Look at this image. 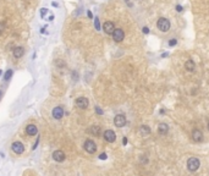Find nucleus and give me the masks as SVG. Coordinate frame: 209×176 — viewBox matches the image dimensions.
Here are the masks:
<instances>
[{"instance_id":"1","label":"nucleus","mask_w":209,"mask_h":176,"mask_svg":"<svg viewBox=\"0 0 209 176\" xmlns=\"http://www.w3.org/2000/svg\"><path fill=\"white\" fill-rule=\"evenodd\" d=\"M157 27L159 28L161 32H167V31L170 29V21L167 18H165V17H161V18L158 20Z\"/></svg>"},{"instance_id":"2","label":"nucleus","mask_w":209,"mask_h":176,"mask_svg":"<svg viewBox=\"0 0 209 176\" xmlns=\"http://www.w3.org/2000/svg\"><path fill=\"white\" fill-rule=\"evenodd\" d=\"M187 168L190 171H196L199 168V160L197 158H190L187 160Z\"/></svg>"},{"instance_id":"3","label":"nucleus","mask_w":209,"mask_h":176,"mask_svg":"<svg viewBox=\"0 0 209 176\" xmlns=\"http://www.w3.org/2000/svg\"><path fill=\"white\" fill-rule=\"evenodd\" d=\"M83 147L86 149V152L89 153V154H93L97 151V146H95V143L92 141V139H87V141L84 142V146Z\"/></svg>"},{"instance_id":"4","label":"nucleus","mask_w":209,"mask_h":176,"mask_svg":"<svg viewBox=\"0 0 209 176\" xmlns=\"http://www.w3.org/2000/svg\"><path fill=\"white\" fill-rule=\"evenodd\" d=\"M114 123H115L116 127H124L126 125V117H125V115H122V114L116 115L115 119H114Z\"/></svg>"},{"instance_id":"5","label":"nucleus","mask_w":209,"mask_h":176,"mask_svg":"<svg viewBox=\"0 0 209 176\" xmlns=\"http://www.w3.org/2000/svg\"><path fill=\"white\" fill-rule=\"evenodd\" d=\"M88 104H89V102H88L87 98H84V97H80L76 99V105L78 108H81V109H87Z\"/></svg>"},{"instance_id":"6","label":"nucleus","mask_w":209,"mask_h":176,"mask_svg":"<svg viewBox=\"0 0 209 176\" xmlns=\"http://www.w3.org/2000/svg\"><path fill=\"white\" fill-rule=\"evenodd\" d=\"M104 139L106 142H109V143H113L115 142V139H116V134L113 130H106L104 132Z\"/></svg>"},{"instance_id":"7","label":"nucleus","mask_w":209,"mask_h":176,"mask_svg":"<svg viewBox=\"0 0 209 176\" xmlns=\"http://www.w3.org/2000/svg\"><path fill=\"white\" fill-rule=\"evenodd\" d=\"M113 38H114L115 42H121V40L125 38V33H124V31H122L121 28H115L114 33H113Z\"/></svg>"},{"instance_id":"8","label":"nucleus","mask_w":209,"mask_h":176,"mask_svg":"<svg viewBox=\"0 0 209 176\" xmlns=\"http://www.w3.org/2000/svg\"><path fill=\"white\" fill-rule=\"evenodd\" d=\"M103 29H104V32H105L106 34H113L114 31H115V26H114L113 22L106 21V22L103 25Z\"/></svg>"},{"instance_id":"9","label":"nucleus","mask_w":209,"mask_h":176,"mask_svg":"<svg viewBox=\"0 0 209 176\" xmlns=\"http://www.w3.org/2000/svg\"><path fill=\"white\" fill-rule=\"evenodd\" d=\"M11 149H12V151L16 153V154H21V153H23V151H25V147H23V144H22L21 142H14V143L11 144Z\"/></svg>"},{"instance_id":"10","label":"nucleus","mask_w":209,"mask_h":176,"mask_svg":"<svg viewBox=\"0 0 209 176\" xmlns=\"http://www.w3.org/2000/svg\"><path fill=\"white\" fill-rule=\"evenodd\" d=\"M63 116H64V109L61 106H55L53 109V117L57 119V120H60Z\"/></svg>"},{"instance_id":"11","label":"nucleus","mask_w":209,"mask_h":176,"mask_svg":"<svg viewBox=\"0 0 209 176\" xmlns=\"http://www.w3.org/2000/svg\"><path fill=\"white\" fill-rule=\"evenodd\" d=\"M53 159L55 160V162H59V163L64 162L65 160V153L63 151H55L53 153Z\"/></svg>"},{"instance_id":"12","label":"nucleus","mask_w":209,"mask_h":176,"mask_svg":"<svg viewBox=\"0 0 209 176\" xmlns=\"http://www.w3.org/2000/svg\"><path fill=\"white\" fill-rule=\"evenodd\" d=\"M192 139L195 142H201L203 139V133L201 130H193L192 132Z\"/></svg>"},{"instance_id":"13","label":"nucleus","mask_w":209,"mask_h":176,"mask_svg":"<svg viewBox=\"0 0 209 176\" xmlns=\"http://www.w3.org/2000/svg\"><path fill=\"white\" fill-rule=\"evenodd\" d=\"M26 132H27L28 136H35V134L38 133V128L35 125H28L26 127Z\"/></svg>"},{"instance_id":"14","label":"nucleus","mask_w":209,"mask_h":176,"mask_svg":"<svg viewBox=\"0 0 209 176\" xmlns=\"http://www.w3.org/2000/svg\"><path fill=\"white\" fill-rule=\"evenodd\" d=\"M25 54V49L22 48V46H17V48H15L14 49V56L15 58H21V56Z\"/></svg>"},{"instance_id":"15","label":"nucleus","mask_w":209,"mask_h":176,"mask_svg":"<svg viewBox=\"0 0 209 176\" xmlns=\"http://www.w3.org/2000/svg\"><path fill=\"white\" fill-rule=\"evenodd\" d=\"M185 67H186V70L187 71H195L196 69V64H195V61L193 60H187L186 61V64H185Z\"/></svg>"},{"instance_id":"16","label":"nucleus","mask_w":209,"mask_h":176,"mask_svg":"<svg viewBox=\"0 0 209 176\" xmlns=\"http://www.w3.org/2000/svg\"><path fill=\"white\" fill-rule=\"evenodd\" d=\"M158 131H159V133H161V134H166L167 131H169V126H167L166 123H160V125L158 126Z\"/></svg>"},{"instance_id":"17","label":"nucleus","mask_w":209,"mask_h":176,"mask_svg":"<svg viewBox=\"0 0 209 176\" xmlns=\"http://www.w3.org/2000/svg\"><path fill=\"white\" fill-rule=\"evenodd\" d=\"M140 132H141L142 134H144V136H146V134H149V133H150V128H149L148 126H147V125H143V126H141V127H140Z\"/></svg>"},{"instance_id":"18","label":"nucleus","mask_w":209,"mask_h":176,"mask_svg":"<svg viewBox=\"0 0 209 176\" xmlns=\"http://www.w3.org/2000/svg\"><path fill=\"white\" fill-rule=\"evenodd\" d=\"M99 132H100V127L99 126H92L91 128H89V133H92V134H99Z\"/></svg>"},{"instance_id":"19","label":"nucleus","mask_w":209,"mask_h":176,"mask_svg":"<svg viewBox=\"0 0 209 176\" xmlns=\"http://www.w3.org/2000/svg\"><path fill=\"white\" fill-rule=\"evenodd\" d=\"M11 76H12V70H7L6 72H5V76H4L5 81H9L10 78H11Z\"/></svg>"},{"instance_id":"20","label":"nucleus","mask_w":209,"mask_h":176,"mask_svg":"<svg viewBox=\"0 0 209 176\" xmlns=\"http://www.w3.org/2000/svg\"><path fill=\"white\" fill-rule=\"evenodd\" d=\"M94 26H95V29H100V25H99V18L97 17V18H94Z\"/></svg>"},{"instance_id":"21","label":"nucleus","mask_w":209,"mask_h":176,"mask_svg":"<svg viewBox=\"0 0 209 176\" xmlns=\"http://www.w3.org/2000/svg\"><path fill=\"white\" fill-rule=\"evenodd\" d=\"M47 11H48V9H45V8L40 9V14H42V17H44V16H45V14H47Z\"/></svg>"},{"instance_id":"22","label":"nucleus","mask_w":209,"mask_h":176,"mask_svg":"<svg viewBox=\"0 0 209 176\" xmlns=\"http://www.w3.org/2000/svg\"><path fill=\"white\" fill-rule=\"evenodd\" d=\"M4 29H5V23L4 22H0V34L4 32Z\"/></svg>"},{"instance_id":"23","label":"nucleus","mask_w":209,"mask_h":176,"mask_svg":"<svg viewBox=\"0 0 209 176\" xmlns=\"http://www.w3.org/2000/svg\"><path fill=\"white\" fill-rule=\"evenodd\" d=\"M95 111H97V113H98V114H99V115H101V114H103V110H101V109H100V108H99V106H95Z\"/></svg>"},{"instance_id":"24","label":"nucleus","mask_w":209,"mask_h":176,"mask_svg":"<svg viewBox=\"0 0 209 176\" xmlns=\"http://www.w3.org/2000/svg\"><path fill=\"white\" fill-rule=\"evenodd\" d=\"M99 159H101V160H105V159H106V154H105V153H101V154L99 155Z\"/></svg>"},{"instance_id":"25","label":"nucleus","mask_w":209,"mask_h":176,"mask_svg":"<svg viewBox=\"0 0 209 176\" xmlns=\"http://www.w3.org/2000/svg\"><path fill=\"white\" fill-rule=\"evenodd\" d=\"M176 44V39H172V40H169V45H175Z\"/></svg>"},{"instance_id":"26","label":"nucleus","mask_w":209,"mask_h":176,"mask_svg":"<svg viewBox=\"0 0 209 176\" xmlns=\"http://www.w3.org/2000/svg\"><path fill=\"white\" fill-rule=\"evenodd\" d=\"M38 143H39V138H37V141H35V143H34V146H33L32 148H33V149H35V148H37V146H38Z\"/></svg>"},{"instance_id":"27","label":"nucleus","mask_w":209,"mask_h":176,"mask_svg":"<svg viewBox=\"0 0 209 176\" xmlns=\"http://www.w3.org/2000/svg\"><path fill=\"white\" fill-rule=\"evenodd\" d=\"M143 33H149V29H148V27H143Z\"/></svg>"},{"instance_id":"28","label":"nucleus","mask_w":209,"mask_h":176,"mask_svg":"<svg viewBox=\"0 0 209 176\" xmlns=\"http://www.w3.org/2000/svg\"><path fill=\"white\" fill-rule=\"evenodd\" d=\"M176 9H177V11H179V12H181V11H182V6H180V5H177Z\"/></svg>"},{"instance_id":"29","label":"nucleus","mask_w":209,"mask_h":176,"mask_svg":"<svg viewBox=\"0 0 209 176\" xmlns=\"http://www.w3.org/2000/svg\"><path fill=\"white\" fill-rule=\"evenodd\" d=\"M122 143H124V144L127 143V138H126V137H124V139H122Z\"/></svg>"},{"instance_id":"30","label":"nucleus","mask_w":209,"mask_h":176,"mask_svg":"<svg viewBox=\"0 0 209 176\" xmlns=\"http://www.w3.org/2000/svg\"><path fill=\"white\" fill-rule=\"evenodd\" d=\"M87 14H88V16H89V17H91V18H92V17H93V15H92V12H91V11H88V12H87Z\"/></svg>"},{"instance_id":"31","label":"nucleus","mask_w":209,"mask_h":176,"mask_svg":"<svg viewBox=\"0 0 209 176\" xmlns=\"http://www.w3.org/2000/svg\"><path fill=\"white\" fill-rule=\"evenodd\" d=\"M1 74H3V71H1V70H0V76H1Z\"/></svg>"},{"instance_id":"32","label":"nucleus","mask_w":209,"mask_h":176,"mask_svg":"<svg viewBox=\"0 0 209 176\" xmlns=\"http://www.w3.org/2000/svg\"><path fill=\"white\" fill-rule=\"evenodd\" d=\"M208 130H209V123H208Z\"/></svg>"},{"instance_id":"33","label":"nucleus","mask_w":209,"mask_h":176,"mask_svg":"<svg viewBox=\"0 0 209 176\" xmlns=\"http://www.w3.org/2000/svg\"><path fill=\"white\" fill-rule=\"evenodd\" d=\"M0 96H1V93H0Z\"/></svg>"}]
</instances>
